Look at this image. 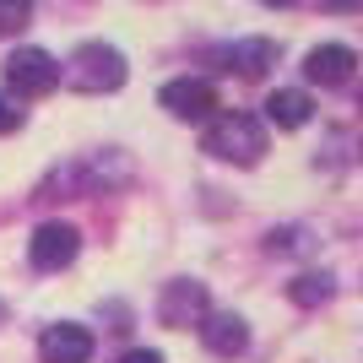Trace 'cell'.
I'll list each match as a JSON object with an SVG mask.
<instances>
[{"instance_id":"4fadbf2b","label":"cell","mask_w":363,"mask_h":363,"mask_svg":"<svg viewBox=\"0 0 363 363\" xmlns=\"http://www.w3.org/2000/svg\"><path fill=\"white\" fill-rule=\"evenodd\" d=\"M28 16H33V0H0V33L28 28Z\"/></svg>"},{"instance_id":"7c38bea8","label":"cell","mask_w":363,"mask_h":363,"mask_svg":"<svg viewBox=\"0 0 363 363\" xmlns=\"http://www.w3.org/2000/svg\"><path fill=\"white\" fill-rule=\"evenodd\" d=\"M288 293H293V303H303V309H315V303H325V298L336 293V282H331L325 272H303V277L293 282Z\"/></svg>"},{"instance_id":"5bb4252c","label":"cell","mask_w":363,"mask_h":363,"mask_svg":"<svg viewBox=\"0 0 363 363\" xmlns=\"http://www.w3.org/2000/svg\"><path fill=\"white\" fill-rule=\"evenodd\" d=\"M0 130H22V104L11 92H0Z\"/></svg>"},{"instance_id":"8fae6325","label":"cell","mask_w":363,"mask_h":363,"mask_svg":"<svg viewBox=\"0 0 363 363\" xmlns=\"http://www.w3.org/2000/svg\"><path fill=\"white\" fill-rule=\"evenodd\" d=\"M266 120H272L277 130H303V125L315 120V98L298 92V87H282V92L266 98Z\"/></svg>"},{"instance_id":"8992f818","label":"cell","mask_w":363,"mask_h":363,"mask_svg":"<svg viewBox=\"0 0 363 363\" xmlns=\"http://www.w3.org/2000/svg\"><path fill=\"white\" fill-rule=\"evenodd\" d=\"M38 358H44V363H87L92 358V331H87V325H76V320L44 325V336H38Z\"/></svg>"},{"instance_id":"52a82bcc","label":"cell","mask_w":363,"mask_h":363,"mask_svg":"<svg viewBox=\"0 0 363 363\" xmlns=\"http://www.w3.org/2000/svg\"><path fill=\"white\" fill-rule=\"evenodd\" d=\"M157 315H163V325L184 331V325H201V320L212 315V298H206L201 282H174V288L163 293V303H157Z\"/></svg>"},{"instance_id":"3957f363","label":"cell","mask_w":363,"mask_h":363,"mask_svg":"<svg viewBox=\"0 0 363 363\" xmlns=\"http://www.w3.org/2000/svg\"><path fill=\"white\" fill-rule=\"evenodd\" d=\"M71 87L76 92H114V87H125V55L114 44H82L71 55Z\"/></svg>"},{"instance_id":"e0dca14e","label":"cell","mask_w":363,"mask_h":363,"mask_svg":"<svg viewBox=\"0 0 363 363\" xmlns=\"http://www.w3.org/2000/svg\"><path fill=\"white\" fill-rule=\"evenodd\" d=\"M260 6H293V0H260Z\"/></svg>"},{"instance_id":"5b68a950","label":"cell","mask_w":363,"mask_h":363,"mask_svg":"<svg viewBox=\"0 0 363 363\" xmlns=\"http://www.w3.org/2000/svg\"><path fill=\"white\" fill-rule=\"evenodd\" d=\"M76 255H82V233H76L71 223H44L28 244V260L38 272H65Z\"/></svg>"},{"instance_id":"7a4b0ae2","label":"cell","mask_w":363,"mask_h":363,"mask_svg":"<svg viewBox=\"0 0 363 363\" xmlns=\"http://www.w3.org/2000/svg\"><path fill=\"white\" fill-rule=\"evenodd\" d=\"M6 87L11 98H44L60 87V60L49 49H11L6 55Z\"/></svg>"},{"instance_id":"6da1fadb","label":"cell","mask_w":363,"mask_h":363,"mask_svg":"<svg viewBox=\"0 0 363 363\" xmlns=\"http://www.w3.org/2000/svg\"><path fill=\"white\" fill-rule=\"evenodd\" d=\"M206 152L223 163H260L266 152V125L255 114H217L206 125Z\"/></svg>"},{"instance_id":"277c9868","label":"cell","mask_w":363,"mask_h":363,"mask_svg":"<svg viewBox=\"0 0 363 363\" xmlns=\"http://www.w3.org/2000/svg\"><path fill=\"white\" fill-rule=\"evenodd\" d=\"M157 104H163L174 120H212L217 114V87L201 82V76H174V82H163Z\"/></svg>"},{"instance_id":"ba28073f","label":"cell","mask_w":363,"mask_h":363,"mask_svg":"<svg viewBox=\"0 0 363 363\" xmlns=\"http://www.w3.org/2000/svg\"><path fill=\"white\" fill-rule=\"evenodd\" d=\"M352 71H358V55H352L347 44H320V49H309V60H303V76L320 82V87H347Z\"/></svg>"},{"instance_id":"2e32d148","label":"cell","mask_w":363,"mask_h":363,"mask_svg":"<svg viewBox=\"0 0 363 363\" xmlns=\"http://www.w3.org/2000/svg\"><path fill=\"white\" fill-rule=\"evenodd\" d=\"M325 11H363V0H320Z\"/></svg>"},{"instance_id":"30bf717a","label":"cell","mask_w":363,"mask_h":363,"mask_svg":"<svg viewBox=\"0 0 363 363\" xmlns=\"http://www.w3.org/2000/svg\"><path fill=\"white\" fill-rule=\"evenodd\" d=\"M217 60H223L228 71H239V76H266L277 65V44L272 38H239V44H228Z\"/></svg>"},{"instance_id":"9c48e42d","label":"cell","mask_w":363,"mask_h":363,"mask_svg":"<svg viewBox=\"0 0 363 363\" xmlns=\"http://www.w3.org/2000/svg\"><path fill=\"white\" fill-rule=\"evenodd\" d=\"M201 342H206V347L217 352V358H239L244 347H250V325H244L239 315H206L201 320Z\"/></svg>"},{"instance_id":"9a60e30c","label":"cell","mask_w":363,"mask_h":363,"mask_svg":"<svg viewBox=\"0 0 363 363\" xmlns=\"http://www.w3.org/2000/svg\"><path fill=\"white\" fill-rule=\"evenodd\" d=\"M120 363H163V352H152V347H136V352H125Z\"/></svg>"}]
</instances>
